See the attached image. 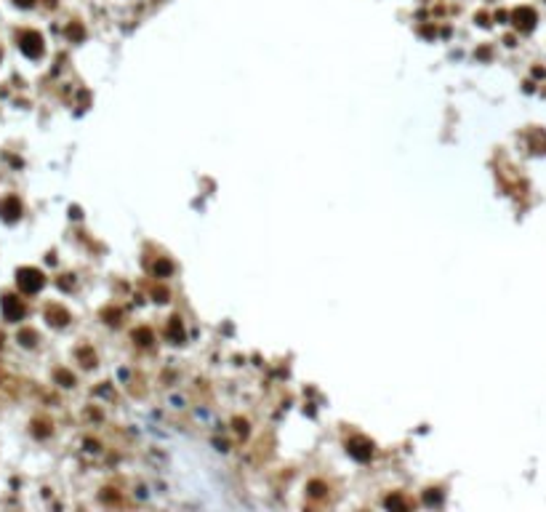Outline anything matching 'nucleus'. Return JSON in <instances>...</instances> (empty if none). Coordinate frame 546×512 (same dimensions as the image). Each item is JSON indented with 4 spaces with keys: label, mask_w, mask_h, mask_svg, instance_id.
<instances>
[{
    "label": "nucleus",
    "mask_w": 546,
    "mask_h": 512,
    "mask_svg": "<svg viewBox=\"0 0 546 512\" xmlns=\"http://www.w3.org/2000/svg\"><path fill=\"white\" fill-rule=\"evenodd\" d=\"M3 315L11 323H16V320L24 318V304H21L19 296H14V294H6L3 296Z\"/></svg>",
    "instance_id": "7ed1b4c3"
},
{
    "label": "nucleus",
    "mask_w": 546,
    "mask_h": 512,
    "mask_svg": "<svg viewBox=\"0 0 546 512\" xmlns=\"http://www.w3.org/2000/svg\"><path fill=\"white\" fill-rule=\"evenodd\" d=\"M14 3H16V6H21V8H30V6L35 3V0H14Z\"/></svg>",
    "instance_id": "6e6552de"
},
{
    "label": "nucleus",
    "mask_w": 546,
    "mask_h": 512,
    "mask_svg": "<svg viewBox=\"0 0 546 512\" xmlns=\"http://www.w3.org/2000/svg\"><path fill=\"white\" fill-rule=\"evenodd\" d=\"M0 342H3V336H0Z\"/></svg>",
    "instance_id": "1a4fd4ad"
},
{
    "label": "nucleus",
    "mask_w": 546,
    "mask_h": 512,
    "mask_svg": "<svg viewBox=\"0 0 546 512\" xmlns=\"http://www.w3.org/2000/svg\"><path fill=\"white\" fill-rule=\"evenodd\" d=\"M16 283H19V288L24 291V294H38V291L43 288V272L35 270V267H21V270L16 272Z\"/></svg>",
    "instance_id": "f257e3e1"
},
{
    "label": "nucleus",
    "mask_w": 546,
    "mask_h": 512,
    "mask_svg": "<svg viewBox=\"0 0 546 512\" xmlns=\"http://www.w3.org/2000/svg\"><path fill=\"white\" fill-rule=\"evenodd\" d=\"M19 214H21V203H19V197L8 195V197H3V200H0V216H3L6 222H16Z\"/></svg>",
    "instance_id": "20e7f679"
},
{
    "label": "nucleus",
    "mask_w": 546,
    "mask_h": 512,
    "mask_svg": "<svg viewBox=\"0 0 546 512\" xmlns=\"http://www.w3.org/2000/svg\"><path fill=\"white\" fill-rule=\"evenodd\" d=\"M19 48L24 56H30V59H38L43 54V38L35 30H24L19 35Z\"/></svg>",
    "instance_id": "f03ea898"
},
{
    "label": "nucleus",
    "mask_w": 546,
    "mask_h": 512,
    "mask_svg": "<svg viewBox=\"0 0 546 512\" xmlns=\"http://www.w3.org/2000/svg\"><path fill=\"white\" fill-rule=\"evenodd\" d=\"M35 339H38V336H35V331H21V334H19V342L24 344V347H32Z\"/></svg>",
    "instance_id": "0eeeda50"
},
{
    "label": "nucleus",
    "mask_w": 546,
    "mask_h": 512,
    "mask_svg": "<svg viewBox=\"0 0 546 512\" xmlns=\"http://www.w3.org/2000/svg\"><path fill=\"white\" fill-rule=\"evenodd\" d=\"M512 21H514L519 30H530L533 24H536V11L522 6V8H517L514 14H512Z\"/></svg>",
    "instance_id": "39448f33"
},
{
    "label": "nucleus",
    "mask_w": 546,
    "mask_h": 512,
    "mask_svg": "<svg viewBox=\"0 0 546 512\" xmlns=\"http://www.w3.org/2000/svg\"><path fill=\"white\" fill-rule=\"evenodd\" d=\"M45 318H48V323H54V325H64L67 323V312L62 307H48L45 310Z\"/></svg>",
    "instance_id": "423d86ee"
}]
</instances>
